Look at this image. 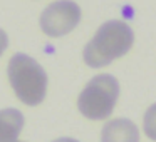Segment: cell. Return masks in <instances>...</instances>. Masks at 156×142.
I'll return each instance as SVG.
<instances>
[{"mask_svg": "<svg viewBox=\"0 0 156 142\" xmlns=\"http://www.w3.org/2000/svg\"><path fill=\"white\" fill-rule=\"evenodd\" d=\"M101 142H139V130L128 119H112L102 127Z\"/></svg>", "mask_w": 156, "mask_h": 142, "instance_id": "obj_5", "label": "cell"}, {"mask_svg": "<svg viewBox=\"0 0 156 142\" xmlns=\"http://www.w3.org/2000/svg\"><path fill=\"white\" fill-rule=\"evenodd\" d=\"M25 117L19 109L9 107L0 110V142H19Z\"/></svg>", "mask_w": 156, "mask_h": 142, "instance_id": "obj_6", "label": "cell"}, {"mask_svg": "<svg viewBox=\"0 0 156 142\" xmlns=\"http://www.w3.org/2000/svg\"><path fill=\"white\" fill-rule=\"evenodd\" d=\"M52 142H79V140H76L72 137H59V139H54Z\"/></svg>", "mask_w": 156, "mask_h": 142, "instance_id": "obj_9", "label": "cell"}, {"mask_svg": "<svg viewBox=\"0 0 156 142\" xmlns=\"http://www.w3.org/2000/svg\"><path fill=\"white\" fill-rule=\"evenodd\" d=\"M10 87L17 99L29 107L42 104L47 95V74L44 67L27 54H14L7 65Z\"/></svg>", "mask_w": 156, "mask_h": 142, "instance_id": "obj_2", "label": "cell"}, {"mask_svg": "<svg viewBox=\"0 0 156 142\" xmlns=\"http://www.w3.org/2000/svg\"><path fill=\"white\" fill-rule=\"evenodd\" d=\"M143 130L151 140L156 142V102L149 105L148 110L144 112V119H143Z\"/></svg>", "mask_w": 156, "mask_h": 142, "instance_id": "obj_7", "label": "cell"}, {"mask_svg": "<svg viewBox=\"0 0 156 142\" xmlns=\"http://www.w3.org/2000/svg\"><path fill=\"white\" fill-rule=\"evenodd\" d=\"M82 17L81 7L74 0H55L42 10L39 25L47 37L57 39L71 34Z\"/></svg>", "mask_w": 156, "mask_h": 142, "instance_id": "obj_4", "label": "cell"}, {"mask_svg": "<svg viewBox=\"0 0 156 142\" xmlns=\"http://www.w3.org/2000/svg\"><path fill=\"white\" fill-rule=\"evenodd\" d=\"M19 142H27V140H19Z\"/></svg>", "mask_w": 156, "mask_h": 142, "instance_id": "obj_10", "label": "cell"}, {"mask_svg": "<svg viewBox=\"0 0 156 142\" xmlns=\"http://www.w3.org/2000/svg\"><path fill=\"white\" fill-rule=\"evenodd\" d=\"M9 47V35L4 29H0V55L4 54Z\"/></svg>", "mask_w": 156, "mask_h": 142, "instance_id": "obj_8", "label": "cell"}, {"mask_svg": "<svg viewBox=\"0 0 156 142\" xmlns=\"http://www.w3.org/2000/svg\"><path fill=\"white\" fill-rule=\"evenodd\" d=\"M119 97V82L111 74L94 75L77 97V109L89 120L111 117Z\"/></svg>", "mask_w": 156, "mask_h": 142, "instance_id": "obj_3", "label": "cell"}, {"mask_svg": "<svg viewBox=\"0 0 156 142\" xmlns=\"http://www.w3.org/2000/svg\"><path fill=\"white\" fill-rule=\"evenodd\" d=\"M134 32L122 20H108L98 29L94 37L86 44L82 59L91 69L106 67L116 59H121L131 50Z\"/></svg>", "mask_w": 156, "mask_h": 142, "instance_id": "obj_1", "label": "cell"}]
</instances>
